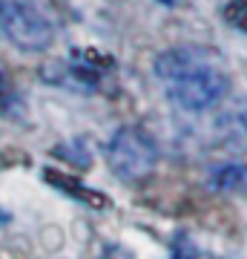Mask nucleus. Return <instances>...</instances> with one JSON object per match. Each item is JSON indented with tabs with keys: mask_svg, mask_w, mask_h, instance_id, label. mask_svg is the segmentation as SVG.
Instances as JSON below:
<instances>
[{
	"mask_svg": "<svg viewBox=\"0 0 247 259\" xmlns=\"http://www.w3.org/2000/svg\"><path fill=\"white\" fill-rule=\"evenodd\" d=\"M107 161L110 170L127 185H141L153 176L158 164L156 141L138 127H121L107 144Z\"/></svg>",
	"mask_w": 247,
	"mask_h": 259,
	"instance_id": "nucleus-2",
	"label": "nucleus"
},
{
	"mask_svg": "<svg viewBox=\"0 0 247 259\" xmlns=\"http://www.w3.org/2000/svg\"><path fill=\"white\" fill-rule=\"evenodd\" d=\"M224 20L233 29H238V32H247V0H227Z\"/></svg>",
	"mask_w": 247,
	"mask_h": 259,
	"instance_id": "nucleus-6",
	"label": "nucleus"
},
{
	"mask_svg": "<svg viewBox=\"0 0 247 259\" xmlns=\"http://www.w3.org/2000/svg\"><path fill=\"white\" fill-rule=\"evenodd\" d=\"M6 101V83H3V78H0V104Z\"/></svg>",
	"mask_w": 247,
	"mask_h": 259,
	"instance_id": "nucleus-8",
	"label": "nucleus"
},
{
	"mask_svg": "<svg viewBox=\"0 0 247 259\" xmlns=\"http://www.w3.org/2000/svg\"><path fill=\"white\" fill-rule=\"evenodd\" d=\"M156 75L184 112H210L227 98V66L210 47H173L156 58Z\"/></svg>",
	"mask_w": 247,
	"mask_h": 259,
	"instance_id": "nucleus-1",
	"label": "nucleus"
},
{
	"mask_svg": "<svg viewBox=\"0 0 247 259\" xmlns=\"http://www.w3.org/2000/svg\"><path fill=\"white\" fill-rule=\"evenodd\" d=\"M213 141L216 147L230 153H244L247 150V104L227 107L213 121Z\"/></svg>",
	"mask_w": 247,
	"mask_h": 259,
	"instance_id": "nucleus-4",
	"label": "nucleus"
},
{
	"mask_svg": "<svg viewBox=\"0 0 247 259\" xmlns=\"http://www.w3.org/2000/svg\"><path fill=\"white\" fill-rule=\"evenodd\" d=\"M3 222H6V216H3V213H0V225H3Z\"/></svg>",
	"mask_w": 247,
	"mask_h": 259,
	"instance_id": "nucleus-9",
	"label": "nucleus"
},
{
	"mask_svg": "<svg viewBox=\"0 0 247 259\" xmlns=\"http://www.w3.org/2000/svg\"><path fill=\"white\" fill-rule=\"evenodd\" d=\"M213 187L216 190H224V193H233V190H241L247 187V167L244 164H224L213 173Z\"/></svg>",
	"mask_w": 247,
	"mask_h": 259,
	"instance_id": "nucleus-5",
	"label": "nucleus"
},
{
	"mask_svg": "<svg viewBox=\"0 0 247 259\" xmlns=\"http://www.w3.org/2000/svg\"><path fill=\"white\" fill-rule=\"evenodd\" d=\"M0 32L23 52H43L55 40V29L35 0H0Z\"/></svg>",
	"mask_w": 247,
	"mask_h": 259,
	"instance_id": "nucleus-3",
	"label": "nucleus"
},
{
	"mask_svg": "<svg viewBox=\"0 0 247 259\" xmlns=\"http://www.w3.org/2000/svg\"><path fill=\"white\" fill-rule=\"evenodd\" d=\"M158 3H161V6H170V9H173V6H178V3H181V0H158Z\"/></svg>",
	"mask_w": 247,
	"mask_h": 259,
	"instance_id": "nucleus-7",
	"label": "nucleus"
}]
</instances>
